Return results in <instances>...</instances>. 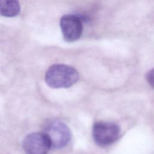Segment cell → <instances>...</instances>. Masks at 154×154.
Masks as SVG:
<instances>
[{
  "mask_svg": "<svg viewBox=\"0 0 154 154\" xmlns=\"http://www.w3.org/2000/svg\"><path fill=\"white\" fill-rule=\"evenodd\" d=\"M44 130L50 140L51 147L55 149L64 147L70 140V130L67 125L61 121H49L46 124Z\"/></svg>",
  "mask_w": 154,
  "mask_h": 154,
  "instance_id": "7a4b0ae2",
  "label": "cell"
},
{
  "mask_svg": "<svg viewBox=\"0 0 154 154\" xmlns=\"http://www.w3.org/2000/svg\"><path fill=\"white\" fill-rule=\"evenodd\" d=\"M146 80L149 85L154 88V68L151 69L146 75Z\"/></svg>",
  "mask_w": 154,
  "mask_h": 154,
  "instance_id": "52a82bcc",
  "label": "cell"
},
{
  "mask_svg": "<svg viewBox=\"0 0 154 154\" xmlns=\"http://www.w3.org/2000/svg\"><path fill=\"white\" fill-rule=\"evenodd\" d=\"M60 25L65 41L73 42L81 37L83 26L81 19L78 16L64 15L60 19Z\"/></svg>",
  "mask_w": 154,
  "mask_h": 154,
  "instance_id": "5b68a950",
  "label": "cell"
},
{
  "mask_svg": "<svg viewBox=\"0 0 154 154\" xmlns=\"http://www.w3.org/2000/svg\"><path fill=\"white\" fill-rule=\"evenodd\" d=\"M78 79L77 70L72 66L63 64L52 65L45 76L47 85L53 88H69L74 85Z\"/></svg>",
  "mask_w": 154,
  "mask_h": 154,
  "instance_id": "6da1fadb",
  "label": "cell"
},
{
  "mask_svg": "<svg viewBox=\"0 0 154 154\" xmlns=\"http://www.w3.org/2000/svg\"><path fill=\"white\" fill-rule=\"evenodd\" d=\"M20 11L18 0H0V15L5 17H14Z\"/></svg>",
  "mask_w": 154,
  "mask_h": 154,
  "instance_id": "8992f818",
  "label": "cell"
},
{
  "mask_svg": "<svg viewBox=\"0 0 154 154\" xmlns=\"http://www.w3.org/2000/svg\"><path fill=\"white\" fill-rule=\"evenodd\" d=\"M120 127L114 123L98 122L93 126L92 134L94 142L100 147L108 146L117 140Z\"/></svg>",
  "mask_w": 154,
  "mask_h": 154,
  "instance_id": "3957f363",
  "label": "cell"
},
{
  "mask_svg": "<svg viewBox=\"0 0 154 154\" xmlns=\"http://www.w3.org/2000/svg\"><path fill=\"white\" fill-rule=\"evenodd\" d=\"M22 147L26 154H47L51 147L50 140L45 132H32L23 139Z\"/></svg>",
  "mask_w": 154,
  "mask_h": 154,
  "instance_id": "277c9868",
  "label": "cell"
}]
</instances>
